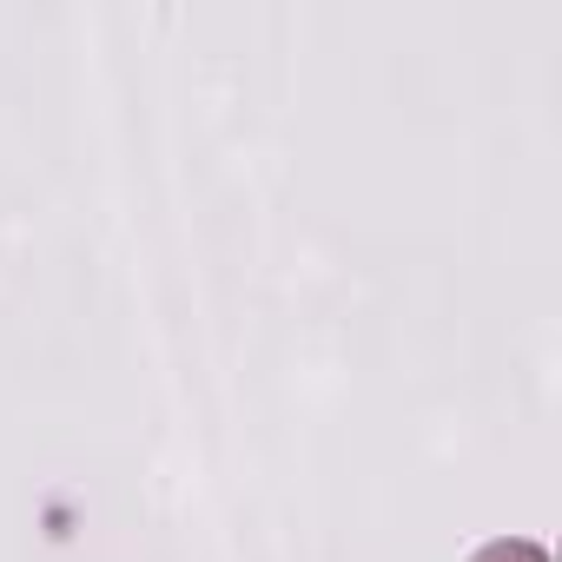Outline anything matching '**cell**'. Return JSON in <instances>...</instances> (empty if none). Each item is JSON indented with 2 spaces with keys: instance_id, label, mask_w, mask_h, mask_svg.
I'll return each mask as SVG.
<instances>
[{
  "instance_id": "1",
  "label": "cell",
  "mask_w": 562,
  "mask_h": 562,
  "mask_svg": "<svg viewBox=\"0 0 562 562\" xmlns=\"http://www.w3.org/2000/svg\"><path fill=\"white\" fill-rule=\"evenodd\" d=\"M470 562H549L536 542H522V536H503V542H490V549H476Z\"/></svg>"
}]
</instances>
